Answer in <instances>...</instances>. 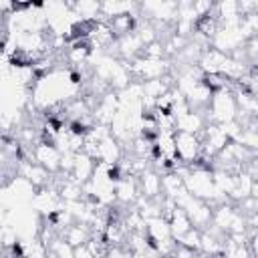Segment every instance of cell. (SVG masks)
<instances>
[{
  "label": "cell",
  "instance_id": "obj_1",
  "mask_svg": "<svg viewBox=\"0 0 258 258\" xmlns=\"http://www.w3.org/2000/svg\"><path fill=\"white\" fill-rule=\"evenodd\" d=\"M208 117H206V123L212 119L216 125H224V123H230V121H236L238 117V103H236V97H234V91L232 89H222V91H216L214 97H212V103L208 107Z\"/></svg>",
  "mask_w": 258,
  "mask_h": 258
},
{
  "label": "cell",
  "instance_id": "obj_2",
  "mask_svg": "<svg viewBox=\"0 0 258 258\" xmlns=\"http://www.w3.org/2000/svg\"><path fill=\"white\" fill-rule=\"evenodd\" d=\"M175 151H177V159H179L181 163L194 165V161H200V155H202V141L198 139V135L175 131Z\"/></svg>",
  "mask_w": 258,
  "mask_h": 258
},
{
  "label": "cell",
  "instance_id": "obj_3",
  "mask_svg": "<svg viewBox=\"0 0 258 258\" xmlns=\"http://www.w3.org/2000/svg\"><path fill=\"white\" fill-rule=\"evenodd\" d=\"M60 159H62V153L56 149L54 143L40 141L34 145V161L40 163L46 171H50V173L60 171Z\"/></svg>",
  "mask_w": 258,
  "mask_h": 258
},
{
  "label": "cell",
  "instance_id": "obj_4",
  "mask_svg": "<svg viewBox=\"0 0 258 258\" xmlns=\"http://www.w3.org/2000/svg\"><path fill=\"white\" fill-rule=\"evenodd\" d=\"M16 171L20 173V177H24V179H26L28 183H32L34 187H42V185L48 183V173H50V171H46V169H44L40 163H36V161L22 159Z\"/></svg>",
  "mask_w": 258,
  "mask_h": 258
},
{
  "label": "cell",
  "instance_id": "obj_5",
  "mask_svg": "<svg viewBox=\"0 0 258 258\" xmlns=\"http://www.w3.org/2000/svg\"><path fill=\"white\" fill-rule=\"evenodd\" d=\"M95 167H97V161H95L91 155H87L85 151H81V153H77L71 179H75L77 183L85 185V183L91 181V177H93V173H95Z\"/></svg>",
  "mask_w": 258,
  "mask_h": 258
},
{
  "label": "cell",
  "instance_id": "obj_6",
  "mask_svg": "<svg viewBox=\"0 0 258 258\" xmlns=\"http://www.w3.org/2000/svg\"><path fill=\"white\" fill-rule=\"evenodd\" d=\"M137 181H139V191H141V196H145L147 200H157V198H161L163 194V189H161V175L151 167V169H147L145 173H141L139 177H137Z\"/></svg>",
  "mask_w": 258,
  "mask_h": 258
},
{
  "label": "cell",
  "instance_id": "obj_7",
  "mask_svg": "<svg viewBox=\"0 0 258 258\" xmlns=\"http://www.w3.org/2000/svg\"><path fill=\"white\" fill-rule=\"evenodd\" d=\"M115 194H117V202H121V204H133V202H137V198L141 196L137 177H133V175H121L117 179Z\"/></svg>",
  "mask_w": 258,
  "mask_h": 258
},
{
  "label": "cell",
  "instance_id": "obj_8",
  "mask_svg": "<svg viewBox=\"0 0 258 258\" xmlns=\"http://www.w3.org/2000/svg\"><path fill=\"white\" fill-rule=\"evenodd\" d=\"M121 157H123V145L113 135L105 137L99 143V161L109 163V165H119L121 163Z\"/></svg>",
  "mask_w": 258,
  "mask_h": 258
},
{
  "label": "cell",
  "instance_id": "obj_9",
  "mask_svg": "<svg viewBox=\"0 0 258 258\" xmlns=\"http://www.w3.org/2000/svg\"><path fill=\"white\" fill-rule=\"evenodd\" d=\"M206 109L204 111H189L185 113L183 117H179L175 121V131H181V133H191V135H198L202 129H206Z\"/></svg>",
  "mask_w": 258,
  "mask_h": 258
},
{
  "label": "cell",
  "instance_id": "obj_10",
  "mask_svg": "<svg viewBox=\"0 0 258 258\" xmlns=\"http://www.w3.org/2000/svg\"><path fill=\"white\" fill-rule=\"evenodd\" d=\"M226 56H228V54L216 50L214 46H212V48H206L204 54H202V58H200V62H198V67H200V71H202L204 75H220Z\"/></svg>",
  "mask_w": 258,
  "mask_h": 258
},
{
  "label": "cell",
  "instance_id": "obj_11",
  "mask_svg": "<svg viewBox=\"0 0 258 258\" xmlns=\"http://www.w3.org/2000/svg\"><path fill=\"white\" fill-rule=\"evenodd\" d=\"M147 238L153 244H159V242H165V240H175L173 234H171V228H169V222L163 220V218H153V220H147Z\"/></svg>",
  "mask_w": 258,
  "mask_h": 258
},
{
  "label": "cell",
  "instance_id": "obj_12",
  "mask_svg": "<svg viewBox=\"0 0 258 258\" xmlns=\"http://www.w3.org/2000/svg\"><path fill=\"white\" fill-rule=\"evenodd\" d=\"M62 238L71 244V246H83L87 244L91 238H93V228L91 224H85V222H75L73 226H69L64 232H62Z\"/></svg>",
  "mask_w": 258,
  "mask_h": 258
},
{
  "label": "cell",
  "instance_id": "obj_13",
  "mask_svg": "<svg viewBox=\"0 0 258 258\" xmlns=\"http://www.w3.org/2000/svg\"><path fill=\"white\" fill-rule=\"evenodd\" d=\"M169 228H171V234H173V238H175V242L183 236V234H187L194 226H191V220H189V216L183 212V210H175L173 212V216H171V220H169Z\"/></svg>",
  "mask_w": 258,
  "mask_h": 258
},
{
  "label": "cell",
  "instance_id": "obj_14",
  "mask_svg": "<svg viewBox=\"0 0 258 258\" xmlns=\"http://www.w3.org/2000/svg\"><path fill=\"white\" fill-rule=\"evenodd\" d=\"M183 187H185L183 177L177 175L175 171H167L165 175H161V189H163V196H167V198H175Z\"/></svg>",
  "mask_w": 258,
  "mask_h": 258
},
{
  "label": "cell",
  "instance_id": "obj_15",
  "mask_svg": "<svg viewBox=\"0 0 258 258\" xmlns=\"http://www.w3.org/2000/svg\"><path fill=\"white\" fill-rule=\"evenodd\" d=\"M48 250H50L56 258H75V246H71L62 236H56V238L50 242Z\"/></svg>",
  "mask_w": 258,
  "mask_h": 258
},
{
  "label": "cell",
  "instance_id": "obj_16",
  "mask_svg": "<svg viewBox=\"0 0 258 258\" xmlns=\"http://www.w3.org/2000/svg\"><path fill=\"white\" fill-rule=\"evenodd\" d=\"M177 244L183 246V248H187V250H191V252H200V248H202V230L191 228L187 234H183L177 240Z\"/></svg>",
  "mask_w": 258,
  "mask_h": 258
},
{
  "label": "cell",
  "instance_id": "obj_17",
  "mask_svg": "<svg viewBox=\"0 0 258 258\" xmlns=\"http://www.w3.org/2000/svg\"><path fill=\"white\" fill-rule=\"evenodd\" d=\"M141 56H147V58H163L165 56V48H163V42L161 40H155L151 44H147L143 48V54Z\"/></svg>",
  "mask_w": 258,
  "mask_h": 258
},
{
  "label": "cell",
  "instance_id": "obj_18",
  "mask_svg": "<svg viewBox=\"0 0 258 258\" xmlns=\"http://www.w3.org/2000/svg\"><path fill=\"white\" fill-rule=\"evenodd\" d=\"M75 258H97V256L89 248V244H83V246H77L75 248Z\"/></svg>",
  "mask_w": 258,
  "mask_h": 258
},
{
  "label": "cell",
  "instance_id": "obj_19",
  "mask_svg": "<svg viewBox=\"0 0 258 258\" xmlns=\"http://www.w3.org/2000/svg\"><path fill=\"white\" fill-rule=\"evenodd\" d=\"M105 258H129V252H125L121 246H111Z\"/></svg>",
  "mask_w": 258,
  "mask_h": 258
}]
</instances>
